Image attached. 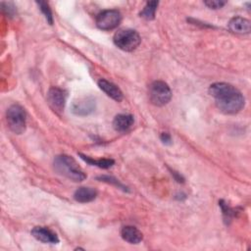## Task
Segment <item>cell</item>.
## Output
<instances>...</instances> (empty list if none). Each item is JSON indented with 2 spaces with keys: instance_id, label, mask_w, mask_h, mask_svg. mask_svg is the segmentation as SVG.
Instances as JSON below:
<instances>
[{
  "instance_id": "1",
  "label": "cell",
  "mask_w": 251,
  "mask_h": 251,
  "mask_svg": "<svg viewBox=\"0 0 251 251\" xmlns=\"http://www.w3.org/2000/svg\"><path fill=\"white\" fill-rule=\"evenodd\" d=\"M209 93L214 98L218 109L225 114H236L244 107L245 100L241 92L226 82L210 85Z\"/></svg>"
},
{
  "instance_id": "2",
  "label": "cell",
  "mask_w": 251,
  "mask_h": 251,
  "mask_svg": "<svg viewBox=\"0 0 251 251\" xmlns=\"http://www.w3.org/2000/svg\"><path fill=\"white\" fill-rule=\"evenodd\" d=\"M53 167L57 174L74 181H82L86 177L76 161L68 155L56 156L53 162Z\"/></svg>"
},
{
  "instance_id": "3",
  "label": "cell",
  "mask_w": 251,
  "mask_h": 251,
  "mask_svg": "<svg viewBox=\"0 0 251 251\" xmlns=\"http://www.w3.org/2000/svg\"><path fill=\"white\" fill-rule=\"evenodd\" d=\"M9 128L16 134H22L26 126V114L25 109L19 104L11 105L6 113Z\"/></svg>"
},
{
  "instance_id": "4",
  "label": "cell",
  "mask_w": 251,
  "mask_h": 251,
  "mask_svg": "<svg viewBox=\"0 0 251 251\" xmlns=\"http://www.w3.org/2000/svg\"><path fill=\"white\" fill-rule=\"evenodd\" d=\"M141 38L137 31L133 29H121L114 35V43L121 50L130 52L135 50L140 44Z\"/></svg>"
},
{
  "instance_id": "5",
  "label": "cell",
  "mask_w": 251,
  "mask_h": 251,
  "mask_svg": "<svg viewBox=\"0 0 251 251\" xmlns=\"http://www.w3.org/2000/svg\"><path fill=\"white\" fill-rule=\"evenodd\" d=\"M148 95L152 104L156 106H164L171 100L172 91L165 81L155 80L149 85Z\"/></svg>"
},
{
  "instance_id": "6",
  "label": "cell",
  "mask_w": 251,
  "mask_h": 251,
  "mask_svg": "<svg viewBox=\"0 0 251 251\" xmlns=\"http://www.w3.org/2000/svg\"><path fill=\"white\" fill-rule=\"evenodd\" d=\"M122 21V15L118 10H104L96 17V25L103 30L116 28Z\"/></svg>"
},
{
  "instance_id": "7",
  "label": "cell",
  "mask_w": 251,
  "mask_h": 251,
  "mask_svg": "<svg viewBox=\"0 0 251 251\" xmlns=\"http://www.w3.org/2000/svg\"><path fill=\"white\" fill-rule=\"evenodd\" d=\"M67 92L59 87H51L47 93V102L56 113H62L67 100Z\"/></svg>"
},
{
  "instance_id": "8",
  "label": "cell",
  "mask_w": 251,
  "mask_h": 251,
  "mask_svg": "<svg viewBox=\"0 0 251 251\" xmlns=\"http://www.w3.org/2000/svg\"><path fill=\"white\" fill-rule=\"evenodd\" d=\"M96 108L95 99L91 96H83L75 100L72 104V112L76 116H87Z\"/></svg>"
},
{
  "instance_id": "9",
  "label": "cell",
  "mask_w": 251,
  "mask_h": 251,
  "mask_svg": "<svg viewBox=\"0 0 251 251\" xmlns=\"http://www.w3.org/2000/svg\"><path fill=\"white\" fill-rule=\"evenodd\" d=\"M31 234L35 239L44 243L56 244L59 242L58 235L53 230L45 226H35L31 230Z\"/></svg>"
},
{
  "instance_id": "10",
  "label": "cell",
  "mask_w": 251,
  "mask_h": 251,
  "mask_svg": "<svg viewBox=\"0 0 251 251\" xmlns=\"http://www.w3.org/2000/svg\"><path fill=\"white\" fill-rule=\"evenodd\" d=\"M98 86L99 88L104 91L109 97H111L112 99L120 102L123 100L124 96H123V92L121 91V89L116 85L114 84L113 82L107 80V79H104V78H101L98 80Z\"/></svg>"
},
{
  "instance_id": "11",
  "label": "cell",
  "mask_w": 251,
  "mask_h": 251,
  "mask_svg": "<svg viewBox=\"0 0 251 251\" xmlns=\"http://www.w3.org/2000/svg\"><path fill=\"white\" fill-rule=\"evenodd\" d=\"M229 29L234 33L246 34L251 30L250 21L241 17H234L228 23Z\"/></svg>"
},
{
  "instance_id": "12",
  "label": "cell",
  "mask_w": 251,
  "mask_h": 251,
  "mask_svg": "<svg viewBox=\"0 0 251 251\" xmlns=\"http://www.w3.org/2000/svg\"><path fill=\"white\" fill-rule=\"evenodd\" d=\"M134 123V119L132 115L129 114H120L117 115L113 121V126L115 128V130L120 131V132H124L128 130L131 126Z\"/></svg>"
},
{
  "instance_id": "13",
  "label": "cell",
  "mask_w": 251,
  "mask_h": 251,
  "mask_svg": "<svg viewBox=\"0 0 251 251\" xmlns=\"http://www.w3.org/2000/svg\"><path fill=\"white\" fill-rule=\"evenodd\" d=\"M121 236L124 240L131 244H137L142 240V233L132 226H126L121 230Z\"/></svg>"
},
{
  "instance_id": "14",
  "label": "cell",
  "mask_w": 251,
  "mask_h": 251,
  "mask_svg": "<svg viewBox=\"0 0 251 251\" xmlns=\"http://www.w3.org/2000/svg\"><path fill=\"white\" fill-rule=\"evenodd\" d=\"M97 196V191L94 188L82 186L75 191L74 198L79 203H88L93 201Z\"/></svg>"
},
{
  "instance_id": "15",
  "label": "cell",
  "mask_w": 251,
  "mask_h": 251,
  "mask_svg": "<svg viewBox=\"0 0 251 251\" xmlns=\"http://www.w3.org/2000/svg\"><path fill=\"white\" fill-rule=\"evenodd\" d=\"M80 158L85 161L86 163H88L89 165H92V166H97L99 168H102V169H108L110 167H112L114 165V160L112 159H99V160H94V159H91L90 157H87V156H84L82 154H79Z\"/></svg>"
},
{
  "instance_id": "16",
  "label": "cell",
  "mask_w": 251,
  "mask_h": 251,
  "mask_svg": "<svg viewBox=\"0 0 251 251\" xmlns=\"http://www.w3.org/2000/svg\"><path fill=\"white\" fill-rule=\"evenodd\" d=\"M158 7V2L157 1H149L146 3L142 11L140 12V16L144 18L145 20H153L155 18V13Z\"/></svg>"
},
{
  "instance_id": "17",
  "label": "cell",
  "mask_w": 251,
  "mask_h": 251,
  "mask_svg": "<svg viewBox=\"0 0 251 251\" xmlns=\"http://www.w3.org/2000/svg\"><path fill=\"white\" fill-rule=\"evenodd\" d=\"M37 4H38V6H39L41 12H42L43 15L45 16L47 22H48L50 25H52V24H53V17H52V13H51V10H50L48 4H47L46 2H43V1H39V2H37Z\"/></svg>"
},
{
  "instance_id": "18",
  "label": "cell",
  "mask_w": 251,
  "mask_h": 251,
  "mask_svg": "<svg viewBox=\"0 0 251 251\" xmlns=\"http://www.w3.org/2000/svg\"><path fill=\"white\" fill-rule=\"evenodd\" d=\"M220 206H221V208H222L225 221H230L231 217L234 215L233 210H232L230 207H228L227 204L224 203V201H220Z\"/></svg>"
},
{
  "instance_id": "19",
  "label": "cell",
  "mask_w": 251,
  "mask_h": 251,
  "mask_svg": "<svg viewBox=\"0 0 251 251\" xmlns=\"http://www.w3.org/2000/svg\"><path fill=\"white\" fill-rule=\"evenodd\" d=\"M98 179H101V181H105V182H108V183H111V184H115L116 186H118L119 188H122L124 190H126V187H125L118 179L112 177V176H99Z\"/></svg>"
},
{
  "instance_id": "20",
  "label": "cell",
  "mask_w": 251,
  "mask_h": 251,
  "mask_svg": "<svg viewBox=\"0 0 251 251\" xmlns=\"http://www.w3.org/2000/svg\"><path fill=\"white\" fill-rule=\"evenodd\" d=\"M204 4L211 9H219V8H222L226 4V2L218 1V0H209V1H205Z\"/></svg>"
},
{
  "instance_id": "21",
  "label": "cell",
  "mask_w": 251,
  "mask_h": 251,
  "mask_svg": "<svg viewBox=\"0 0 251 251\" xmlns=\"http://www.w3.org/2000/svg\"><path fill=\"white\" fill-rule=\"evenodd\" d=\"M160 138H161V141L165 144H171L172 143V137L168 132H163L160 135Z\"/></svg>"
}]
</instances>
